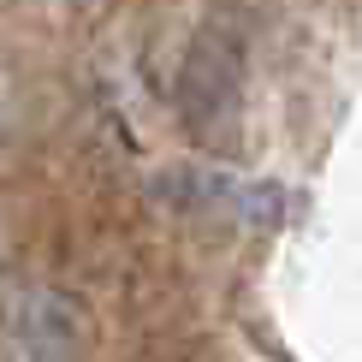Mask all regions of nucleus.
Here are the masks:
<instances>
[{"label":"nucleus","instance_id":"obj_1","mask_svg":"<svg viewBox=\"0 0 362 362\" xmlns=\"http://www.w3.org/2000/svg\"><path fill=\"white\" fill-rule=\"evenodd\" d=\"M83 351V309L48 285H24L0 303V356H71Z\"/></svg>","mask_w":362,"mask_h":362},{"label":"nucleus","instance_id":"obj_2","mask_svg":"<svg viewBox=\"0 0 362 362\" xmlns=\"http://www.w3.org/2000/svg\"><path fill=\"white\" fill-rule=\"evenodd\" d=\"M0 131H6V78H0Z\"/></svg>","mask_w":362,"mask_h":362}]
</instances>
